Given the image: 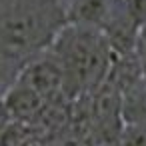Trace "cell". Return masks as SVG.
<instances>
[{
	"label": "cell",
	"mask_w": 146,
	"mask_h": 146,
	"mask_svg": "<svg viewBox=\"0 0 146 146\" xmlns=\"http://www.w3.org/2000/svg\"><path fill=\"white\" fill-rule=\"evenodd\" d=\"M68 24L62 0H2L0 4V62L22 68L44 52Z\"/></svg>",
	"instance_id": "obj_1"
},
{
	"label": "cell",
	"mask_w": 146,
	"mask_h": 146,
	"mask_svg": "<svg viewBox=\"0 0 146 146\" xmlns=\"http://www.w3.org/2000/svg\"><path fill=\"white\" fill-rule=\"evenodd\" d=\"M48 50L64 68L70 98L92 94L108 78L116 56L102 28L70 22L56 34Z\"/></svg>",
	"instance_id": "obj_2"
},
{
	"label": "cell",
	"mask_w": 146,
	"mask_h": 146,
	"mask_svg": "<svg viewBox=\"0 0 146 146\" xmlns=\"http://www.w3.org/2000/svg\"><path fill=\"white\" fill-rule=\"evenodd\" d=\"M16 80L26 82L32 86L46 104H62L64 100H72L66 86V74L60 64V60L46 48L44 52L36 54L32 60L24 64V68L18 72Z\"/></svg>",
	"instance_id": "obj_3"
},
{
	"label": "cell",
	"mask_w": 146,
	"mask_h": 146,
	"mask_svg": "<svg viewBox=\"0 0 146 146\" xmlns=\"http://www.w3.org/2000/svg\"><path fill=\"white\" fill-rule=\"evenodd\" d=\"M2 102H4V106H6L12 120L26 122V124L36 120L48 106L46 100L32 86H28L22 80H14L8 86V90L2 96Z\"/></svg>",
	"instance_id": "obj_4"
},
{
	"label": "cell",
	"mask_w": 146,
	"mask_h": 146,
	"mask_svg": "<svg viewBox=\"0 0 146 146\" xmlns=\"http://www.w3.org/2000/svg\"><path fill=\"white\" fill-rule=\"evenodd\" d=\"M116 0H70L66 6V18L70 24L104 28L114 12Z\"/></svg>",
	"instance_id": "obj_5"
},
{
	"label": "cell",
	"mask_w": 146,
	"mask_h": 146,
	"mask_svg": "<svg viewBox=\"0 0 146 146\" xmlns=\"http://www.w3.org/2000/svg\"><path fill=\"white\" fill-rule=\"evenodd\" d=\"M122 92V120L124 124H142L146 126V78H140Z\"/></svg>",
	"instance_id": "obj_6"
},
{
	"label": "cell",
	"mask_w": 146,
	"mask_h": 146,
	"mask_svg": "<svg viewBox=\"0 0 146 146\" xmlns=\"http://www.w3.org/2000/svg\"><path fill=\"white\" fill-rule=\"evenodd\" d=\"M26 126V122L10 120L6 128L0 132V146H26V140L30 138Z\"/></svg>",
	"instance_id": "obj_7"
},
{
	"label": "cell",
	"mask_w": 146,
	"mask_h": 146,
	"mask_svg": "<svg viewBox=\"0 0 146 146\" xmlns=\"http://www.w3.org/2000/svg\"><path fill=\"white\" fill-rule=\"evenodd\" d=\"M114 146H146V126L124 124Z\"/></svg>",
	"instance_id": "obj_8"
},
{
	"label": "cell",
	"mask_w": 146,
	"mask_h": 146,
	"mask_svg": "<svg viewBox=\"0 0 146 146\" xmlns=\"http://www.w3.org/2000/svg\"><path fill=\"white\" fill-rule=\"evenodd\" d=\"M136 56H138V62L142 66V72H144V78H146V22L138 28V36H136V48H134Z\"/></svg>",
	"instance_id": "obj_9"
},
{
	"label": "cell",
	"mask_w": 146,
	"mask_h": 146,
	"mask_svg": "<svg viewBox=\"0 0 146 146\" xmlns=\"http://www.w3.org/2000/svg\"><path fill=\"white\" fill-rule=\"evenodd\" d=\"M98 146H114V144H102V142H100V144H98Z\"/></svg>",
	"instance_id": "obj_10"
},
{
	"label": "cell",
	"mask_w": 146,
	"mask_h": 146,
	"mask_svg": "<svg viewBox=\"0 0 146 146\" xmlns=\"http://www.w3.org/2000/svg\"><path fill=\"white\" fill-rule=\"evenodd\" d=\"M116 2H128V0H116Z\"/></svg>",
	"instance_id": "obj_11"
},
{
	"label": "cell",
	"mask_w": 146,
	"mask_h": 146,
	"mask_svg": "<svg viewBox=\"0 0 146 146\" xmlns=\"http://www.w3.org/2000/svg\"><path fill=\"white\" fill-rule=\"evenodd\" d=\"M62 2H64V4H68V2H70V0H62Z\"/></svg>",
	"instance_id": "obj_12"
},
{
	"label": "cell",
	"mask_w": 146,
	"mask_h": 146,
	"mask_svg": "<svg viewBox=\"0 0 146 146\" xmlns=\"http://www.w3.org/2000/svg\"><path fill=\"white\" fill-rule=\"evenodd\" d=\"M26 146H30V144H26Z\"/></svg>",
	"instance_id": "obj_13"
}]
</instances>
